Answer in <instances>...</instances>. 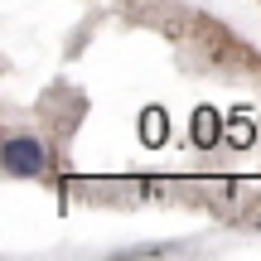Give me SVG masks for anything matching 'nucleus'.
I'll list each match as a JSON object with an SVG mask.
<instances>
[{
  "label": "nucleus",
  "instance_id": "nucleus-1",
  "mask_svg": "<svg viewBox=\"0 0 261 261\" xmlns=\"http://www.w3.org/2000/svg\"><path fill=\"white\" fill-rule=\"evenodd\" d=\"M0 165H5L10 179H39V174H48V150L39 136H5Z\"/></svg>",
  "mask_w": 261,
  "mask_h": 261
},
{
  "label": "nucleus",
  "instance_id": "nucleus-2",
  "mask_svg": "<svg viewBox=\"0 0 261 261\" xmlns=\"http://www.w3.org/2000/svg\"><path fill=\"white\" fill-rule=\"evenodd\" d=\"M189 136H194V145H198V150H213L218 140H223V116H218L213 107H198L194 121H189Z\"/></svg>",
  "mask_w": 261,
  "mask_h": 261
},
{
  "label": "nucleus",
  "instance_id": "nucleus-3",
  "mask_svg": "<svg viewBox=\"0 0 261 261\" xmlns=\"http://www.w3.org/2000/svg\"><path fill=\"white\" fill-rule=\"evenodd\" d=\"M165 136H169L165 112H160V107H150V112L140 116V140H145V145H165Z\"/></svg>",
  "mask_w": 261,
  "mask_h": 261
},
{
  "label": "nucleus",
  "instance_id": "nucleus-4",
  "mask_svg": "<svg viewBox=\"0 0 261 261\" xmlns=\"http://www.w3.org/2000/svg\"><path fill=\"white\" fill-rule=\"evenodd\" d=\"M256 136H261V121H256Z\"/></svg>",
  "mask_w": 261,
  "mask_h": 261
}]
</instances>
